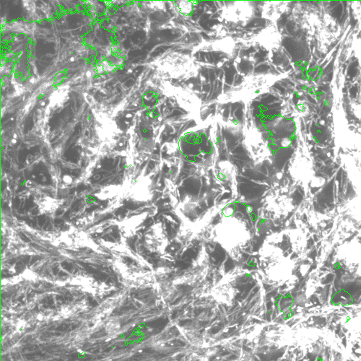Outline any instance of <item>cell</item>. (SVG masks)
I'll use <instances>...</instances> for the list:
<instances>
[{
    "label": "cell",
    "mask_w": 361,
    "mask_h": 361,
    "mask_svg": "<svg viewBox=\"0 0 361 361\" xmlns=\"http://www.w3.org/2000/svg\"><path fill=\"white\" fill-rule=\"evenodd\" d=\"M25 184H26V181H23V182L21 183V184H20V186H24V185H25Z\"/></svg>",
    "instance_id": "cell-2"
},
{
    "label": "cell",
    "mask_w": 361,
    "mask_h": 361,
    "mask_svg": "<svg viewBox=\"0 0 361 361\" xmlns=\"http://www.w3.org/2000/svg\"><path fill=\"white\" fill-rule=\"evenodd\" d=\"M276 80V77L269 75L247 77L239 87L236 88L233 92L229 93V100L237 102L253 99L266 92Z\"/></svg>",
    "instance_id": "cell-1"
}]
</instances>
